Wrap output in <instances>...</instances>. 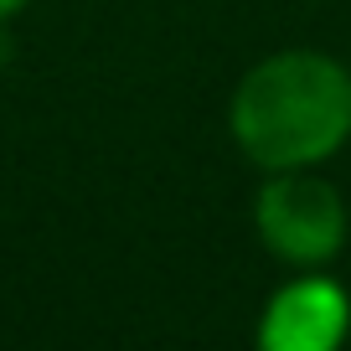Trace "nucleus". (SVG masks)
I'll return each mask as SVG.
<instances>
[{"instance_id":"nucleus-1","label":"nucleus","mask_w":351,"mask_h":351,"mask_svg":"<svg viewBox=\"0 0 351 351\" xmlns=\"http://www.w3.org/2000/svg\"><path fill=\"white\" fill-rule=\"evenodd\" d=\"M228 134L263 176L320 171L351 140V67L320 47L258 57L228 99Z\"/></svg>"},{"instance_id":"nucleus-2","label":"nucleus","mask_w":351,"mask_h":351,"mask_svg":"<svg viewBox=\"0 0 351 351\" xmlns=\"http://www.w3.org/2000/svg\"><path fill=\"white\" fill-rule=\"evenodd\" d=\"M253 232L269 258L289 269H326L346 248L351 212L320 171H269L253 197Z\"/></svg>"},{"instance_id":"nucleus-3","label":"nucleus","mask_w":351,"mask_h":351,"mask_svg":"<svg viewBox=\"0 0 351 351\" xmlns=\"http://www.w3.org/2000/svg\"><path fill=\"white\" fill-rule=\"evenodd\" d=\"M253 336L263 351H336L351 336V295L326 269H295L263 300Z\"/></svg>"},{"instance_id":"nucleus-4","label":"nucleus","mask_w":351,"mask_h":351,"mask_svg":"<svg viewBox=\"0 0 351 351\" xmlns=\"http://www.w3.org/2000/svg\"><path fill=\"white\" fill-rule=\"evenodd\" d=\"M26 5H32V0H0V26L11 21V16H21V11H26Z\"/></svg>"}]
</instances>
